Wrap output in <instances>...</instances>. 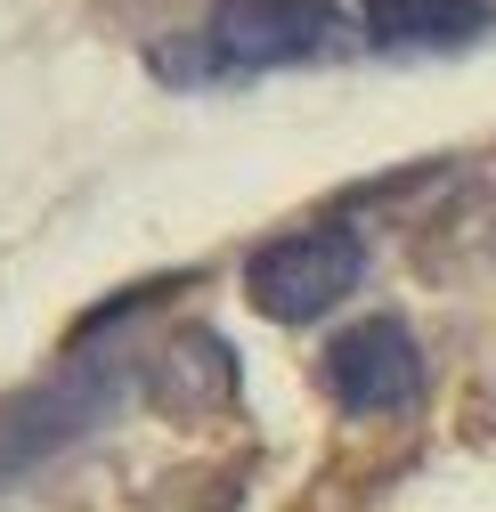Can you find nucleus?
<instances>
[{"mask_svg": "<svg viewBox=\"0 0 496 512\" xmlns=\"http://www.w3.org/2000/svg\"><path fill=\"white\" fill-rule=\"evenodd\" d=\"M366 49L358 17H342V0H220L196 41L155 49V66L171 57H204L196 82L228 74H293V66H334V57Z\"/></svg>", "mask_w": 496, "mask_h": 512, "instance_id": "obj_1", "label": "nucleus"}, {"mask_svg": "<svg viewBox=\"0 0 496 512\" xmlns=\"http://www.w3.org/2000/svg\"><path fill=\"white\" fill-rule=\"evenodd\" d=\"M358 277H366V236L342 228V220L269 236L253 261H244V293H253V309L277 317V326H318L326 309H342V293H358Z\"/></svg>", "mask_w": 496, "mask_h": 512, "instance_id": "obj_2", "label": "nucleus"}, {"mask_svg": "<svg viewBox=\"0 0 496 512\" xmlns=\"http://www.w3.org/2000/svg\"><path fill=\"white\" fill-rule=\"evenodd\" d=\"M326 391L342 415H399L423 399V342L407 317H358L326 342Z\"/></svg>", "mask_w": 496, "mask_h": 512, "instance_id": "obj_3", "label": "nucleus"}, {"mask_svg": "<svg viewBox=\"0 0 496 512\" xmlns=\"http://www.w3.org/2000/svg\"><path fill=\"white\" fill-rule=\"evenodd\" d=\"M106 407H114V374L98 358L74 366V374H57V382H41V391H25V399H9L0 407V480H17L33 464H49L57 447H74Z\"/></svg>", "mask_w": 496, "mask_h": 512, "instance_id": "obj_4", "label": "nucleus"}, {"mask_svg": "<svg viewBox=\"0 0 496 512\" xmlns=\"http://www.w3.org/2000/svg\"><path fill=\"white\" fill-rule=\"evenodd\" d=\"M488 0H366L358 9V33H366V49H407V57H423V49H456V41H472V33H488Z\"/></svg>", "mask_w": 496, "mask_h": 512, "instance_id": "obj_5", "label": "nucleus"}, {"mask_svg": "<svg viewBox=\"0 0 496 512\" xmlns=\"http://www.w3.org/2000/svg\"><path fill=\"white\" fill-rule=\"evenodd\" d=\"M155 399H163V407H212V399H228V342L179 334V342L155 358Z\"/></svg>", "mask_w": 496, "mask_h": 512, "instance_id": "obj_6", "label": "nucleus"}]
</instances>
